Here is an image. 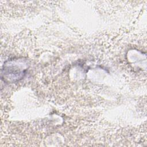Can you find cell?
<instances>
[{
  "label": "cell",
  "instance_id": "cell-1",
  "mask_svg": "<svg viewBox=\"0 0 147 147\" xmlns=\"http://www.w3.org/2000/svg\"><path fill=\"white\" fill-rule=\"evenodd\" d=\"M26 64L22 60H10L4 64L2 69V79L7 82L18 81L25 75Z\"/></svg>",
  "mask_w": 147,
  "mask_h": 147
}]
</instances>
